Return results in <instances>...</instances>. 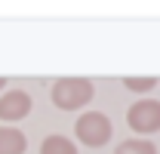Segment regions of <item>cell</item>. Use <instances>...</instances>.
Listing matches in <instances>:
<instances>
[{"instance_id": "1", "label": "cell", "mask_w": 160, "mask_h": 154, "mask_svg": "<svg viewBox=\"0 0 160 154\" xmlns=\"http://www.w3.org/2000/svg\"><path fill=\"white\" fill-rule=\"evenodd\" d=\"M96 96V86L86 77H62L52 83V105L62 111H77L83 105H89Z\"/></svg>"}, {"instance_id": "2", "label": "cell", "mask_w": 160, "mask_h": 154, "mask_svg": "<svg viewBox=\"0 0 160 154\" xmlns=\"http://www.w3.org/2000/svg\"><path fill=\"white\" fill-rule=\"evenodd\" d=\"M74 136H77V142L89 145V148H102L105 142H111V120L102 111H86L77 117Z\"/></svg>"}, {"instance_id": "3", "label": "cell", "mask_w": 160, "mask_h": 154, "mask_svg": "<svg viewBox=\"0 0 160 154\" xmlns=\"http://www.w3.org/2000/svg\"><path fill=\"white\" fill-rule=\"evenodd\" d=\"M126 123H129L136 133H142V136L157 133L160 130V102L157 99H139L136 105H129Z\"/></svg>"}, {"instance_id": "4", "label": "cell", "mask_w": 160, "mask_h": 154, "mask_svg": "<svg viewBox=\"0 0 160 154\" xmlns=\"http://www.w3.org/2000/svg\"><path fill=\"white\" fill-rule=\"evenodd\" d=\"M28 114H31V96L25 90H9V93L0 96V120L16 123Z\"/></svg>"}, {"instance_id": "5", "label": "cell", "mask_w": 160, "mask_h": 154, "mask_svg": "<svg viewBox=\"0 0 160 154\" xmlns=\"http://www.w3.org/2000/svg\"><path fill=\"white\" fill-rule=\"evenodd\" d=\"M28 139L16 126H0V154H25Z\"/></svg>"}, {"instance_id": "6", "label": "cell", "mask_w": 160, "mask_h": 154, "mask_svg": "<svg viewBox=\"0 0 160 154\" xmlns=\"http://www.w3.org/2000/svg\"><path fill=\"white\" fill-rule=\"evenodd\" d=\"M40 154H77V145L68 139V136H46L43 145H40Z\"/></svg>"}, {"instance_id": "7", "label": "cell", "mask_w": 160, "mask_h": 154, "mask_svg": "<svg viewBox=\"0 0 160 154\" xmlns=\"http://www.w3.org/2000/svg\"><path fill=\"white\" fill-rule=\"evenodd\" d=\"M114 154H157V148H154V142H145V139H126L117 145Z\"/></svg>"}, {"instance_id": "8", "label": "cell", "mask_w": 160, "mask_h": 154, "mask_svg": "<svg viewBox=\"0 0 160 154\" xmlns=\"http://www.w3.org/2000/svg\"><path fill=\"white\" fill-rule=\"evenodd\" d=\"M123 86L132 93H148L157 86V77H123Z\"/></svg>"}, {"instance_id": "9", "label": "cell", "mask_w": 160, "mask_h": 154, "mask_svg": "<svg viewBox=\"0 0 160 154\" xmlns=\"http://www.w3.org/2000/svg\"><path fill=\"white\" fill-rule=\"evenodd\" d=\"M3 86H6V80H3V77H0V90H3Z\"/></svg>"}]
</instances>
